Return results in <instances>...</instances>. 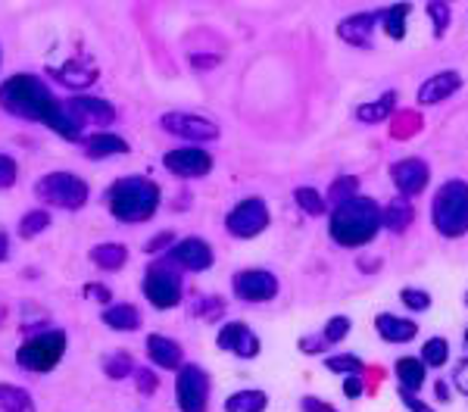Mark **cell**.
<instances>
[{
	"label": "cell",
	"instance_id": "33",
	"mask_svg": "<svg viewBox=\"0 0 468 412\" xmlns=\"http://www.w3.org/2000/svg\"><path fill=\"white\" fill-rule=\"evenodd\" d=\"M447 359H449V344L443 338H431V340H425V347H422V366L425 369H441V366H447Z\"/></svg>",
	"mask_w": 468,
	"mask_h": 412
},
{
	"label": "cell",
	"instance_id": "29",
	"mask_svg": "<svg viewBox=\"0 0 468 412\" xmlns=\"http://www.w3.org/2000/svg\"><path fill=\"white\" fill-rule=\"evenodd\" d=\"M269 393L265 391H238L225 400V412H265Z\"/></svg>",
	"mask_w": 468,
	"mask_h": 412
},
{
	"label": "cell",
	"instance_id": "15",
	"mask_svg": "<svg viewBox=\"0 0 468 412\" xmlns=\"http://www.w3.org/2000/svg\"><path fill=\"white\" fill-rule=\"evenodd\" d=\"M390 179H394L396 191H400V197H418V194L428 187V179H431V169L425 160H418V156H406V160L394 163L390 166Z\"/></svg>",
	"mask_w": 468,
	"mask_h": 412
},
{
	"label": "cell",
	"instance_id": "13",
	"mask_svg": "<svg viewBox=\"0 0 468 412\" xmlns=\"http://www.w3.org/2000/svg\"><path fill=\"white\" fill-rule=\"evenodd\" d=\"M231 287H234V297L244 303H269L278 297V278L269 269H241Z\"/></svg>",
	"mask_w": 468,
	"mask_h": 412
},
{
	"label": "cell",
	"instance_id": "30",
	"mask_svg": "<svg viewBox=\"0 0 468 412\" xmlns=\"http://www.w3.org/2000/svg\"><path fill=\"white\" fill-rule=\"evenodd\" d=\"M353 197H359V179H357V175H341V179L331 181L325 203L341 206V203H347V200H353Z\"/></svg>",
	"mask_w": 468,
	"mask_h": 412
},
{
	"label": "cell",
	"instance_id": "52",
	"mask_svg": "<svg viewBox=\"0 0 468 412\" xmlns=\"http://www.w3.org/2000/svg\"><path fill=\"white\" fill-rule=\"evenodd\" d=\"M4 316H7V306L0 303V322H4Z\"/></svg>",
	"mask_w": 468,
	"mask_h": 412
},
{
	"label": "cell",
	"instance_id": "37",
	"mask_svg": "<svg viewBox=\"0 0 468 412\" xmlns=\"http://www.w3.org/2000/svg\"><path fill=\"white\" fill-rule=\"evenodd\" d=\"M349 334V319L347 316H334V319H328V325H325V332H322V338H325V344H341L343 338Z\"/></svg>",
	"mask_w": 468,
	"mask_h": 412
},
{
	"label": "cell",
	"instance_id": "31",
	"mask_svg": "<svg viewBox=\"0 0 468 412\" xmlns=\"http://www.w3.org/2000/svg\"><path fill=\"white\" fill-rule=\"evenodd\" d=\"M325 369L334 372V375H343V378H349V375H363L365 362L359 356H353V353H337V356L325 359Z\"/></svg>",
	"mask_w": 468,
	"mask_h": 412
},
{
	"label": "cell",
	"instance_id": "3",
	"mask_svg": "<svg viewBox=\"0 0 468 412\" xmlns=\"http://www.w3.org/2000/svg\"><path fill=\"white\" fill-rule=\"evenodd\" d=\"M104 197L110 213L119 222H128V225L153 219L159 210V185L150 179H141V175H128V179L112 181Z\"/></svg>",
	"mask_w": 468,
	"mask_h": 412
},
{
	"label": "cell",
	"instance_id": "49",
	"mask_svg": "<svg viewBox=\"0 0 468 412\" xmlns=\"http://www.w3.org/2000/svg\"><path fill=\"white\" fill-rule=\"evenodd\" d=\"M191 66L194 69H212V66H219V57L216 54H191Z\"/></svg>",
	"mask_w": 468,
	"mask_h": 412
},
{
	"label": "cell",
	"instance_id": "41",
	"mask_svg": "<svg viewBox=\"0 0 468 412\" xmlns=\"http://www.w3.org/2000/svg\"><path fill=\"white\" fill-rule=\"evenodd\" d=\"M222 300L219 297H200V303L194 306V313L197 316H203V319H219V316H222Z\"/></svg>",
	"mask_w": 468,
	"mask_h": 412
},
{
	"label": "cell",
	"instance_id": "39",
	"mask_svg": "<svg viewBox=\"0 0 468 412\" xmlns=\"http://www.w3.org/2000/svg\"><path fill=\"white\" fill-rule=\"evenodd\" d=\"M16 179H19V166H16V160L13 156H7V153H0V191L13 187Z\"/></svg>",
	"mask_w": 468,
	"mask_h": 412
},
{
	"label": "cell",
	"instance_id": "9",
	"mask_svg": "<svg viewBox=\"0 0 468 412\" xmlns=\"http://www.w3.org/2000/svg\"><path fill=\"white\" fill-rule=\"evenodd\" d=\"M216 263V253L203 238H181L165 250L163 266L179 269V272H206Z\"/></svg>",
	"mask_w": 468,
	"mask_h": 412
},
{
	"label": "cell",
	"instance_id": "12",
	"mask_svg": "<svg viewBox=\"0 0 468 412\" xmlns=\"http://www.w3.org/2000/svg\"><path fill=\"white\" fill-rule=\"evenodd\" d=\"M163 166L179 179H203V175L212 172V153L197 144L175 147L163 156Z\"/></svg>",
	"mask_w": 468,
	"mask_h": 412
},
{
	"label": "cell",
	"instance_id": "26",
	"mask_svg": "<svg viewBox=\"0 0 468 412\" xmlns=\"http://www.w3.org/2000/svg\"><path fill=\"white\" fill-rule=\"evenodd\" d=\"M409 13H412V7H409V4H396V7L378 10V22H381L384 34H387L390 41H403V38H406V19H409Z\"/></svg>",
	"mask_w": 468,
	"mask_h": 412
},
{
	"label": "cell",
	"instance_id": "50",
	"mask_svg": "<svg viewBox=\"0 0 468 412\" xmlns=\"http://www.w3.org/2000/svg\"><path fill=\"white\" fill-rule=\"evenodd\" d=\"M434 397L441 400V403H449V385H447V381H437V385H434Z\"/></svg>",
	"mask_w": 468,
	"mask_h": 412
},
{
	"label": "cell",
	"instance_id": "43",
	"mask_svg": "<svg viewBox=\"0 0 468 412\" xmlns=\"http://www.w3.org/2000/svg\"><path fill=\"white\" fill-rule=\"evenodd\" d=\"M400 400H403V406H406L409 412H434V409H431V406H425L422 400H418V393L403 391V387H400Z\"/></svg>",
	"mask_w": 468,
	"mask_h": 412
},
{
	"label": "cell",
	"instance_id": "53",
	"mask_svg": "<svg viewBox=\"0 0 468 412\" xmlns=\"http://www.w3.org/2000/svg\"><path fill=\"white\" fill-rule=\"evenodd\" d=\"M462 340H465V344H468V328H465V334H462Z\"/></svg>",
	"mask_w": 468,
	"mask_h": 412
},
{
	"label": "cell",
	"instance_id": "2",
	"mask_svg": "<svg viewBox=\"0 0 468 412\" xmlns=\"http://www.w3.org/2000/svg\"><path fill=\"white\" fill-rule=\"evenodd\" d=\"M381 232V206L372 197H353L331 210L328 234L341 247H365Z\"/></svg>",
	"mask_w": 468,
	"mask_h": 412
},
{
	"label": "cell",
	"instance_id": "48",
	"mask_svg": "<svg viewBox=\"0 0 468 412\" xmlns=\"http://www.w3.org/2000/svg\"><path fill=\"white\" fill-rule=\"evenodd\" d=\"M85 297L97 300V303H106V300H112V291L106 285H88L85 287Z\"/></svg>",
	"mask_w": 468,
	"mask_h": 412
},
{
	"label": "cell",
	"instance_id": "38",
	"mask_svg": "<svg viewBox=\"0 0 468 412\" xmlns=\"http://www.w3.org/2000/svg\"><path fill=\"white\" fill-rule=\"evenodd\" d=\"M428 16H431V22H434L437 38H441V34H447V26H449V7H447V4H441V0H431Z\"/></svg>",
	"mask_w": 468,
	"mask_h": 412
},
{
	"label": "cell",
	"instance_id": "44",
	"mask_svg": "<svg viewBox=\"0 0 468 412\" xmlns=\"http://www.w3.org/2000/svg\"><path fill=\"white\" fill-rule=\"evenodd\" d=\"M363 391H365L363 375H349V378H343V393H347L349 400H359L363 397Z\"/></svg>",
	"mask_w": 468,
	"mask_h": 412
},
{
	"label": "cell",
	"instance_id": "17",
	"mask_svg": "<svg viewBox=\"0 0 468 412\" xmlns=\"http://www.w3.org/2000/svg\"><path fill=\"white\" fill-rule=\"evenodd\" d=\"M462 88V75L456 69H443V72L431 75L422 88H418V103L422 107H434L441 100H449Z\"/></svg>",
	"mask_w": 468,
	"mask_h": 412
},
{
	"label": "cell",
	"instance_id": "54",
	"mask_svg": "<svg viewBox=\"0 0 468 412\" xmlns=\"http://www.w3.org/2000/svg\"><path fill=\"white\" fill-rule=\"evenodd\" d=\"M465 306H468V291H465Z\"/></svg>",
	"mask_w": 468,
	"mask_h": 412
},
{
	"label": "cell",
	"instance_id": "23",
	"mask_svg": "<svg viewBox=\"0 0 468 412\" xmlns=\"http://www.w3.org/2000/svg\"><path fill=\"white\" fill-rule=\"evenodd\" d=\"M412 219H416V210H412V200H406V197H394L381 210V228H387V232H394V234L406 232V228L412 225Z\"/></svg>",
	"mask_w": 468,
	"mask_h": 412
},
{
	"label": "cell",
	"instance_id": "47",
	"mask_svg": "<svg viewBox=\"0 0 468 412\" xmlns=\"http://www.w3.org/2000/svg\"><path fill=\"white\" fill-rule=\"evenodd\" d=\"M300 412H337L331 403H325V400L318 397H303L300 400Z\"/></svg>",
	"mask_w": 468,
	"mask_h": 412
},
{
	"label": "cell",
	"instance_id": "42",
	"mask_svg": "<svg viewBox=\"0 0 468 412\" xmlns=\"http://www.w3.org/2000/svg\"><path fill=\"white\" fill-rule=\"evenodd\" d=\"M325 338L322 334H306V338H300V353H310V356H316V353L325 350Z\"/></svg>",
	"mask_w": 468,
	"mask_h": 412
},
{
	"label": "cell",
	"instance_id": "10",
	"mask_svg": "<svg viewBox=\"0 0 468 412\" xmlns=\"http://www.w3.org/2000/svg\"><path fill=\"white\" fill-rule=\"evenodd\" d=\"M141 287H144V297L157 309H175L181 303V294H185L181 275L169 266H150L144 272V285Z\"/></svg>",
	"mask_w": 468,
	"mask_h": 412
},
{
	"label": "cell",
	"instance_id": "35",
	"mask_svg": "<svg viewBox=\"0 0 468 412\" xmlns=\"http://www.w3.org/2000/svg\"><path fill=\"white\" fill-rule=\"evenodd\" d=\"M104 372L110 375L112 381L128 378V375L134 372L132 356H128V353H112V356H106V359H104Z\"/></svg>",
	"mask_w": 468,
	"mask_h": 412
},
{
	"label": "cell",
	"instance_id": "36",
	"mask_svg": "<svg viewBox=\"0 0 468 412\" xmlns=\"http://www.w3.org/2000/svg\"><path fill=\"white\" fill-rule=\"evenodd\" d=\"M400 300L412 309V313H425V309H431V294L422 291V287H403Z\"/></svg>",
	"mask_w": 468,
	"mask_h": 412
},
{
	"label": "cell",
	"instance_id": "21",
	"mask_svg": "<svg viewBox=\"0 0 468 412\" xmlns=\"http://www.w3.org/2000/svg\"><path fill=\"white\" fill-rule=\"evenodd\" d=\"M53 79L66 88H81L85 91V88H91L97 81V66L91 60H69L66 66L53 69Z\"/></svg>",
	"mask_w": 468,
	"mask_h": 412
},
{
	"label": "cell",
	"instance_id": "22",
	"mask_svg": "<svg viewBox=\"0 0 468 412\" xmlns=\"http://www.w3.org/2000/svg\"><path fill=\"white\" fill-rule=\"evenodd\" d=\"M100 322H104L106 328H112V332H138L141 328V309L132 303H110L104 309V316H100Z\"/></svg>",
	"mask_w": 468,
	"mask_h": 412
},
{
	"label": "cell",
	"instance_id": "45",
	"mask_svg": "<svg viewBox=\"0 0 468 412\" xmlns=\"http://www.w3.org/2000/svg\"><path fill=\"white\" fill-rule=\"evenodd\" d=\"M453 385H456V391L468 397V359H462L459 366L453 369Z\"/></svg>",
	"mask_w": 468,
	"mask_h": 412
},
{
	"label": "cell",
	"instance_id": "6",
	"mask_svg": "<svg viewBox=\"0 0 468 412\" xmlns=\"http://www.w3.org/2000/svg\"><path fill=\"white\" fill-rule=\"evenodd\" d=\"M38 200H44L47 206H57V210H66L75 213L88 203V181L79 179L75 172H47L44 179H38L35 185Z\"/></svg>",
	"mask_w": 468,
	"mask_h": 412
},
{
	"label": "cell",
	"instance_id": "25",
	"mask_svg": "<svg viewBox=\"0 0 468 412\" xmlns=\"http://www.w3.org/2000/svg\"><path fill=\"white\" fill-rule=\"evenodd\" d=\"M394 372H396V381H400L403 391H412V393L422 391V387H425V378H428V369H425V366H422V359H416V356L396 359Z\"/></svg>",
	"mask_w": 468,
	"mask_h": 412
},
{
	"label": "cell",
	"instance_id": "11",
	"mask_svg": "<svg viewBox=\"0 0 468 412\" xmlns=\"http://www.w3.org/2000/svg\"><path fill=\"white\" fill-rule=\"evenodd\" d=\"M159 128L165 134H175L181 141H191V144H206V141L219 138V126L212 119H203L197 113H181V110H172V113L159 116Z\"/></svg>",
	"mask_w": 468,
	"mask_h": 412
},
{
	"label": "cell",
	"instance_id": "19",
	"mask_svg": "<svg viewBox=\"0 0 468 412\" xmlns=\"http://www.w3.org/2000/svg\"><path fill=\"white\" fill-rule=\"evenodd\" d=\"M85 147V156L88 160H110V156H126L128 153V141L119 138V134L112 132H94L81 141Z\"/></svg>",
	"mask_w": 468,
	"mask_h": 412
},
{
	"label": "cell",
	"instance_id": "40",
	"mask_svg": "<svg viewBox=\"0 0 468 412\" xmlns=\"http://www.w3.org/2000/svg\"><path fill=\"white\" fill-rule=\"evenodd\" d=\"M132 378H134V385H138V391L144 393V397H150V393L159 391V375H153L150 369H134Z\"/></svg>",
	"mask_w": 468,
	"mask_h": 412
},
{
	"label": "cell",
	"instance_id": "5",
	"mask_svg": "<svg viewBox=\"0 0 468 412\" xmlns=\"http://www.w3.org/2000/svg\"><path fill=\"white\" fill-rule=\"evenodd\" d=\"M66 347H69L66 332H63V328H50V332H41V334H35V338H28L26 344L16 350V362H19V369H26V372L44 375V372H50V369L60 366L63 356H66Z\"/></svg>",
	"mask_w": 468,
	"mask_h": 412
},
{
	"label": "cell",
	"instance_id": "1",
	"mask_svg": "<svg viewBox=\"0 0 468 412\" xmlns=\"http://www.w3.org/2000/svg\"><path fill=\"white\" fill-rule=\"evenodd\" d=\"M0 110H7L10 116H19L28 122H44L47 128L57 126L60 116V100L53 97V91L38 79V75H10L0 85Z\"/></svg>",
	"mask_w": 468,
	"mask_h": 412
},
{
	"label": "cell",
	"instance_id": "28",
	"mask_svg": "<svg viewBox=\"0 0 468 412\" xmlns=\"http://www.w3.org/2000/svg\"><path fill=\"white\" fill-rule=\"evenodd\" d=\"M396 107V94H384V97L378 100H369V103H363V107H357V119L365 122V126H378V122H384L390 113H394Z\"/></svg>",
	"mask_w": 468,
	"mask_h": 412
},
{
	"label": "cell",
	"instance_id": "16",
	"mask_svg": "<svg viewBox=\"0 0 468 412\" xmlns=\"http://www.w3.org/2000/svg\"><path fill=\"white\" fill-rule=\"evenodd\" d=\"M147 359H150L157 369L179 372V369L185 366V350H181L179 340L165 338V334H150V338H147Z\"/></svg>",
	"mask_w": 468,
	"mask_h": 412
},
{
	"label": "cell",
	"instance_id": "14",
	"mask_svg": "<svg viewBox=\"0 0 468 412\" xmlns=\"http://www.w3.org/2000/svg\"><path fill=\"white\" fill-rule=\"evenodd\" d=\"M216 344H219V350L234 353V356H241V359H257L259 350H263V344H259V338L250 332L247 322H225L216 334Z\"/></svg>",
	"mask_w": 468,
	"mask_h": 412
},
{
	"label": "cell",
	"instance_id": "34",
	"mask_svg": "<svg viewBox=\"0 0 468 412\" xmlns=\"http://www.w3.org/2000/svg\"><path fill=\"white\" fill-rule=\"evenodd\" d=\"M47 225H50V213L47 210H32V213L22 216L19 234L22 238H38L41 232H47Z\"/></svg>",
	"mask_w": 468,
	"mask_h": 412
},
{
	"label": "cell",
	"instance_id": "18",
	"mask_svg": "<svg viewBox=\"0 0 468 412\" xmlns=\"http://www.w3.org/2000/svg\"><path fill=\"white\" fill-rule=\"evenodd\" d=\"M375 22L378 13H353L347 19H341L337 26V38L347 41L349 47H372V34H375Z\"/></svg>",
	"mask_w": 468,
	"mask_h": 412
},
{
	"label": "cell",
	"instance_id": "20",
	"mask_svg": "<svg viewBox=\"0 0 468 412\" xmlns=\"http://www.w3.org/2000/svg\"><path fill=\"white\" fill-rule=\"evenodd\" d=\"M375 332H378V338L387 340V344H409V340L418 334V325L412 319H403V316L381 313L375 319Z\"/></svg>",
	"mask_w": 468,
	"mask_h": 412
},
{
	"label": "cell",
	"instance_id": "32",
	"mask_svg": "<svg viewBox=\"0 0 468 412\" xmlns=\"http://www.w3.org/2000/svg\"><path fill=\"white\" fill-rule=\"evenodd\" d=\"M294 200H297V206L303 210L306 216H325L328 213V203H325V197L316 191V187H297V191H294Z\"/></svg>",
	"mask_w": 468,
	"mask_h": 412
},
{
	"label": "cell",
	"instance_id": "46",
	"mask_svg": "<svg viewBox=\"0 0 468 412\" xmlns=\"http://www.w3.org/2000/svg\"><path fill=\"white\" fill-rule=\"evenodd\" d=\"M172 244H175V234L163 232V234H157V238H150V240H147V247H144V250H147V253H163L165 247H172Z\"/></svg>",
	"mask_w": 468,
	"mask_h": 412
},
{
	"label": "cell",
	"instance_id": "24",
	"mask_svg": "<svg viewBox=\"0 0 468 412\" xmlns=\"http://www.w3.org/2000/svg\"><path fill=\"white\" fill-rule=\"evenodd\" d=\"M91 263L104 272H119L128 263V247L116 244V240H106V244L91 247Z\"/></svg>",
	"mask_w": 468,
	"mask_h": 412
},
{
	"label": "cell",
	"instance_id": "7",
	"mask_svg": "<svg viewBox=\"0 0 468 412\" xmlns=\"http://www.w3.org/2000/svg\"><path fill=\"white\" fill-rule=\"evenodd\" d=\"M269 228V206L263 197H244L238 206H231L228 216H225V232L231 238H257Z\"/></svg>",
	"mask_w": 468,
	"mask_h": 412
},
{
	"label": "cell",
	"instance_id": "8",
	"mask_svg": "<svg viewBox=\"0 0 468 412\" xmlns=\"http://www.w3.org/2000/svg\"><path fill=\"white\" fill-rule=\"evenodd\" d=\"M175 403L181 412L210 409V375L194 362H185L175 375Z\"/></svg>",
	"mask_w": 468,
	"mask_h": 412
},
{
	"label": "cell",
	"instance_id": "51",
	"mask_svg": "<svg viewBox=\"0 0 468 412\" xmlns=\"http://www.w3.org/2000/svg\"><path fill=\"white\" fill-rule=\"evenodd\" d=\"M10 260V238L7 232H0V263H7Z\"/></svg>",
	"mask_w": 468,
	"mask_h": 412
},
{
	"label": "cell",
	"instance_id": "27",
	"mask_svg": "<svg viewBox=\"0 0 468 412\" xmlns=\"http://www.w3.org/2000/svg\"><path fill=\"white\" fill-rule=\"evenodd\" d=\"M0 412H38V406L26 387L0 385Z\"/></svg>",
	"mask_w": 468,
	"mask_h": 412
},
{
	"label": "cell",
	"instance_id": "4",
	"mask_svg": "<svg viewBox=\"0 0 468 412\" xmlns=\"http://www.w3.org/2000/svg\"><path fill=\"white\" fill-rule=\"evenodd\" d=\"M431 222H434L437 234H443V238L468 234V181H447L434 194Z\"/></svg>",
	"mask_w": 468,
	"mask_h": 412
}]
</instances>
